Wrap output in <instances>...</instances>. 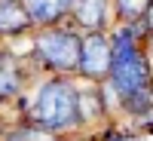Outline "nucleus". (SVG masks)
Masks as SVG:
<instances>
[{"label":"nucleus","instance_id":"obj_1","mask_svg":"<svg viewBox=\"0 0 153 141\" xmlns=\"http://www.w3.org/2000/svg\"><path fill=\"white\" fill-rule=\"evenodd\" d=\"M110 46H113V61H110L113 89H117L123 95V101L132 107L135 98L147 92L150 65H147V58L138 52V46H135V28H120Z\"/></svg>","mask_w":153,"mask_h":141},{"label":"nucleus","instance_id":"obj_5","mask_svg":"<svg viewBox=\"0 0 153 141\" xmlns=\"http://www.w3.org/2000/svg\"><path fill=\"white\" fill-rule=\"evenodd\" d=\"M74 6V0H25V9H28L31 22H58L65 12Z\"/></svg>","mask_w":153,"mask_h":141},{"label":"nucleus","instance_id":"obj_4","mask_svg":"<svg viewBox=\"0 0 153 141\" xmlns=\"http://www.w3.org/2000/svg\"><path fill=\"white\" fill-rule=\"evenodd\" d=\"M110 61H113V46L104 34L92 31L80 43V71L86 77H110Z\"/></svg>","mask_w":153,"mask_h":141},{"label":"nucleus","instance_id":"obj_2","mask_svg":"<svg viewBox=\"0 0 153 141\" xmlns=\"http://www.w3.org/2000/svg\"><path fill=\"white\" fill-rule=\"evenodd\" d=\"M31 120L46 132H58L68 129V126L80 123V92L68 83V80H49L40 92H37V101L31 107Z\"/></svg>","mask_w":153,"mask_h":141},{"label":"nucleus","instance_id":"obj_3","mask_svg":"<svg viewBox=\"0 0 153 141\" xmlns=\"http://www.w3.org/2000/svg\"><path fill=\"white\" fill-rule=\"evenodd\" d=\"M80 37L71 31H46L37 40V52L55 71H74L80 65Z\"/></svg>","mask_w":153,"mask_h":141},{"label":"nucleus","instance_id":"obj_6","mask_svg":"<svg viewBox=\"0 0 153 141\" xmlns=\"http://www.w3.org/2000/svg\"><path fill=\"white\" fill-rule=\"evenodd\" d=\"M28 25H31V16L25 6H19L16 0L12 3H0V34H19Z\"/></svg>","mask_w":153,"mask_h":141},{"label":"nucleus","instance_id":"obj_8","mask_svg":"<svg viewBox=\"0 0 153 141\" xmlns=\"http://www.w3.org/2000/svg\"><path fill=\"white\" fill-rule=\"evenodd\" d=\"M16 92H19V74H16V68H9L3 61L0 65V98H9Z\"/></svg>","mask_w":153,"mask_h":141},{"label":"nucleus","instance_id":"obj_7","mask_svg":"<svg viewBox=\"0 0 153 141\" xmlns=\"http://www.w3.org/2000/svg\"><path fill=\"white\" fill-rule=\"evenodd\" d=\"M74 12L80 19V25H86L92 31L104 25V0H74Z\"/></svg>","mask_w":153,"mask_h":141},{"label":"nucleus","instance_id":"obj_10","mask_svg":"<svg viewBox=\"0 0 153 141\" xmlns=\"http://www.w3.org/2000/svg\"><path fill=\"white\" fill-rule=\"evenodd\" d=\"M6 141H55V138L46 129H19V132H12Z\"/></svg>","mask_w":153,"mask_h":141},{"label":"nucleus","instance_id":"obj_11","mask_svg":"<svg viewBox=\"0 0 153 141\" xmlns=\"http://www.w3.org/2000/svg\"><path fill=\"white\" fill-rule=\"evenodd\" d=\"M144 19H147V28L153 31V0H150V6H147V12H144Z\"/></svg>","mask_w":153,"mask_h":141},{"label":"nucleus","instance_id":"obj_12","mask_svg":"<svg viewBox=\"0 0 153 141\" xmlns=\"http://www.w3.org/2000/svg\"><path fill=\"white\" fill-rule=\"evenodd\" d=\"M0 3H12V0H0Z\"/></svg>","mask_w":153,"mask_h":141},{"label":"nucleus","instance_id":"obj_9","mask_svg":"<svg viewBox=\"0 0 153 141\" xmlns=\"http://www.w3.org/2000/svg\"><path fill=\"white\" fill-rule=\"evenodd\" d=\"M120 3V12L126 19H138V16H144L147 6H150V0H117Z\"/></svg>","mask_w":153,"mask_h":141}]
</instances>
